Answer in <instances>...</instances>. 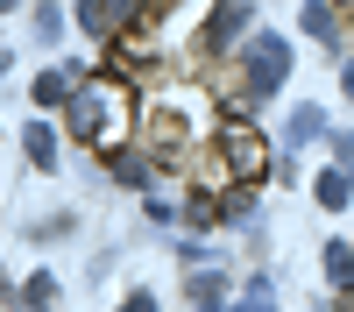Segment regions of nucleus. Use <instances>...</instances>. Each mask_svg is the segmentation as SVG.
I'll return each instance as SVG.
<instances>
[{
	"mask_svg": "<svg viewBox=\"0 0 354 312\" xmlns=\"http://www.w3.org/2000/svg\"><path fill=\"white\" fill-rule=\"evenodd\" d=\"M333 8H347V0H333Z\"/></svg>",
	"mask_w": 354,
	"mask_h": 312,
	"instance_id": "nucleus-16",
	"label": "nucleus"
},
{
	"mask_svg": "<svg viewBox=\"0 0 354 312\" xmlns=\"http://www.w3.org/2000/svg\"><path fill=\"white\" fill-rule=\"evenodd\" d=\"M241 21H248V0H227V8L205 21V43H213V50H227L234 36H241Z\"/></svg>",
	"mask_w": 354,
	"mask_h": 312,
	"instance_id": "nucleus-4",
	"label": "nucleus"
},
{
	"mask_svg": "<svg viewBox=\"0 0 354 312\" xmlns=\"http://www.w3.org/2000/svg\"><path fill=\"white\" fill-rule=\"evenodd\" d=\"M319 206H347V170H319Z\"/></svg>",
	"mask_w": 354,
	"mask_h": 312,
	"instance_id": "nucleus-7",
	"label": "nucleus"
},
{
	"mask_svg": "<svg viewBox=\"0 0 354 312\" xmlns=\"http://www.w3.org/2000/svg\"><path fill=\"white\" fill-rule=\"evenodd\" d=\"M347 100H354V71H347Z\"/></svg>",
	"mask_w": 354,
	"mask_h": 312,
	"instance_id": "nucleus-14",
	"label": "nucleus"
},
{
	"mask_svg": "<svg viewBox=\"0 0 354 312\" xmlns=\"http://www.w3.org/2000/svg\"><path fill=\"white\" fill-rule=\"evenodd\" d=\"M220 156H227L234 178H262V170H270V156H262V135H255V128H241V121L220 135Z\"/></svg>",
	"mask_w": 354,
	"mask_h": 312,
	"instance_id": "nucleus-3",
	"label": "nucleus"
},
{
	"mask_svg": "<svg viewBox=\"0 0 354 312\" xmlns=\"http://www.w3.org/2000/svg\"><path fill=\"white\" fill-rule=\"evenodd\" d=\"M192 298H198L205 312H220V298H227V284H220L213 270H205V277H192Z\"/></svg>",
	"mask_w": 354,
	"mask_h": 312,
	"instance_id": "nucleus-11",
	"label": "nucleus"
},
{
	"mask_svg": "<svg viewBox=\"0 0 354 312\" xmlns=\"http://www.w3.org/2000/svg\"><path fill=\"white\" fill-rule=\"evenodd\" d=\"M298 28H305L312 43H333L340 36V8H333V0H305V21Z\"/></svg>",
	"mask_w": 354,
	"mask_h": 312,
	"instance_id": "nucleus-5",
	"label": "nucleus"
},
{
	"mask_svg": "<svg viewBox=\"0 0 354 312\" xmlns=\"http://www.w3.org/2000/svg\"><path fill=\"white\" fill-rule=\"evenodd\" d=\"M0 8H15V0H0Z\"/></svg>",
	"mask_w": 354,
	"mask_h": 312,
	"instance_id": "nucleus-15",
	"label": "nucleus"
},
{
	"mask_svg": "<svg viewBox=\"0 0 354 312\" xmlns=\"http://www.w3.org/2000/svg\"><path fill=\"white\" fill-rule=\"evenodd\" d=\"M71 135L100 142V149H121L128 142V93H121V78H93V85L71 93Z\"/></svg>",
	"mask_w": 354,
	"mask_h": 312,
	"instance_id": "nucleus-1",
	"label": "nucleus"
},
{
	"mask_svg": "<svg viewBox=\"0 0 354 312\" xmlns=\"http://www.w3.org/2000/svg\"><path fill=\"white\" fill-rule=\"evenodd\" d=\"M78 28L106 36V28H113V8H106V0H78Z\"/></svg>",
	"mask_w": 354,
	"mask_h": 312,
	"instance_id": "nucleus-9",
	"label": "nucleus"
},
{
	"mask_svg": "<svg viewBox=\"0 0 354 312\" xmlns=\"http://www.w3.org/2000/svg\"><path fill=\"white\" fill-rule=\"evenodd\" d=\"M21 142H28V156H36V163H43V170H50V163H57V135H50V128H43V121H36V128H28V135H21Z\"/></svg>",
	"mask_w": 354,
	"mask_h": 312,
	"instance_id": "nucleus-10",
	"label": "nucleus"
},
{
	"mask_svg": "<svg viewBox=\"0 0 354 312\" xmlns=\"http://www.w3.org/2000/svg\"><path fill=\"white\" fill-rule=\"evenodd\" d=\"M185 220H192V227H213V220H220V206H213V199H192Z\"/></svg>",
	"mask_w": 354,
	"mask_h": 312,
	"instance_id": "nucleus-13",
	"label": "nucleus"
},
{
	"mask_svg": "<svg viewBox=\"0 0 354 312\" xmlns=\"http://www.w3.org/2000/svg\"><path fill=\"white\" fill-rule=\"evenodd\" d=\"M270 305H277V291H270V284H262V277H255V284H248V291H241V305H234V312H270Z\"/></svg>",
	"mask_w": 354,
	"mask_h": 312,
	"instance_id": "nucleus-12",
	"label": "nucleus"
},
{
	"mask_svg": "<svg viewBox=\"0 0 354 312\" xmlns=\"http://www.w3.org/2000/svg\"><path fill=\"white\" fill-rule=\"evenodd\" d=\"M71 93H78V78H71V71H43V78H36V100H43V107H57V100L71 107Z\"/></svg>",
	"mask_w": 354,
	"mask_h": 312,
	"instance_id": "nucleus-6",
	"label": "nucleus"
},
{
	"mask_svg": "<svg viewBox=\"0 0 354 312\" xmlns=\"http://www.w3.org/2000/svg\"><path fill=\"white\" fill-rule=\"evenodd\" d=\"M283 78H290V43H283V36H255V43H248V93L270 100Z\"/></svg>",
	"mask_w": 354,
	"mask_h": 312,
	"instance_id": "nucleus-2",
	"label": "nucleus"
},
{
	"mask_svg": "<svg viewBox=\"0 0 354 312\" xmlns=\"http://www.w3.org/2000/svg\"><path fill=\"white\" fill-rule=\"evenodd\" d=\"M319 128H326V113H319V107H298V113H290V128H283V135H290V142H312Z\"/></svg>",
	"mask_w": 354,
	"mask_h": 312,
	"instance_id": "nucleus-8",
	"label": "nucleus"
}]
</instances>
